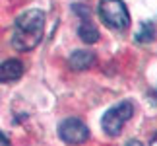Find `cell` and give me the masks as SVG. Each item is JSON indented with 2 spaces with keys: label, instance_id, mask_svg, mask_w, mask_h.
<instances>
[{
  "label": "cell",
  "instance_id": "obj_6",
  "mask_svg": "<svg viewBox=\"0 0 157 146\" xmlns=\"http://www.w3.org/2000/svg\"><path fill=\"white\" fill-rule=\"evenodd\" d=\"M68 64L72 70H87L95 64V53L91 51H74L68 59Z\"/></svg>",
  "mask_w": 157,
  "mask_h": 146
},
{
  "label": "cell",
  "instance_id": "obj_8",
  "mask_svg": "<svg viewBox=\"0 0 157 146\" xmlns=\"http://www.w3.org/2000/svg\"><path fill=\"white\" fill-rule=\"evenodd\" d=\"M155 39V27H153V23H149V22H144L140 29H138V33H136V41L138 43H151V41Z\"/></svg>",
  "mask_w": 157,
  "mask_h": 146
},
{
  "label": "cell",
  "instance_id": "obj_10",
  "mask_svg": "<svg viewBox=\"0 0 157 146\" xmlns=\"http://www.w3.org/2000/svg\"><path fill=\"white\" fill-rule=\"evenodd\" d=\"M149 144H155V146H157V135H155V136L151 138V140H149Z\"/></svg>",
  "mask_w": 157,
  "mask_h": 146
},
{
  "label": "cell",
  "instance_id": "obj_7",
  "mask_svg": "<svg viewBox=\"0 0 157 146\" xmlns=\"http://www.w3.org/2000/svg\"><path fill=\"white\" fill-rule=\"evenodd\" d=\"M78 35H80V39L83 41V43H87V45H91V43H97L99 41V29L93 26L89 20H83V23L80 27H78Z\"/></svg>",
  "mask_w": 157,
  "mask_h": 146
},
{
  "label": "cell",
  "instance_id": "obj_5",
  "mask_svg": "<svg viewBox=\"0 0 157 146\" xmlns=\"http://www.w3.org/2000/svg\"><path fill=\"white\" fill-rule=\"evenodd\" d=\"M23 76V63L17 59H8L0 64V82H16Z\"/></svg>",
  "mask_w": 157,
  "mask_h": 146
},
{
  "label": "cell",
  "instance_id": "obj_3",
  "mask_svg": "<svg viewBox=\"0 0 157 146\" xmlns=\"http://www.w3.org/2000/svg\"><path fill=\"white\" fill-rule=\"evenodd\" d=\"M132 115H134V103L132 101H122V103H118V105L111 107L103 115L101 127H103V131L109 136H118L120 132H122L124 125L132 119Z\"/></svg>",
  "mask_w": 157,
  "mask_h": 146
},
{
  "label": "cell",
  "instance_id": "obj_1",
  "mask_svg": "<svg viewBox=\"0 0 157 146\" xmlns=\"http://www.w3.org/2000/svg\"><path fill=\"white\" fill-rule=\"evenodd\" d=\"M43 29H45V12H41L37 8L23 12L14 23L12 47L21 53L31 51L41 43Z\"/></svg>",
  "mask_w": 157,
  "mask_h": 146
},
{
  "label": "cell",
  "instance_id": "obj_2",
  "mask_svg": "<svg viewBox=\"0 0 157 146\" xmlns=\"http://www.w3.org/2000/svg\"><path fill=\"white\" fill-rule=\"evenodd\" d=\"M99 16L105 26L114 31H124L130 27V12L122 0H101Z\"/></svg>",
  "mask_w": 157,
  "mask_h": 146
},
{
  "label": "cell",
  "instance_id": "obj_9",
  "mask_svg": "<svg viewBox=\"0 0 157 146\" xmlns=\"http://www.w3.org/2000/svg\"><path fill=\"white\" fill-rule=\"evenodd\" d=\"M0 144H10V138L6 136L2 131H0Z\"/></svg>",
  "mask_w": 157,
  "mask_h": 146
},
{
  "label": "cell",
  "instance_id": "obj_4",
  "mask_svg": "<svg viewBox=\"0 0 157 146\" xmlns=\"http://www.w3.org/2000/svg\"><path fill=\"white\" fill-rule=\"evenodd\" d=\"M58 136L68 144H82L89 138V127L82 119L70 117L60 123L58 127Z\"/></svg>",
  "mask_w": 157,
  "mask_h": 146
}]
</instances>
